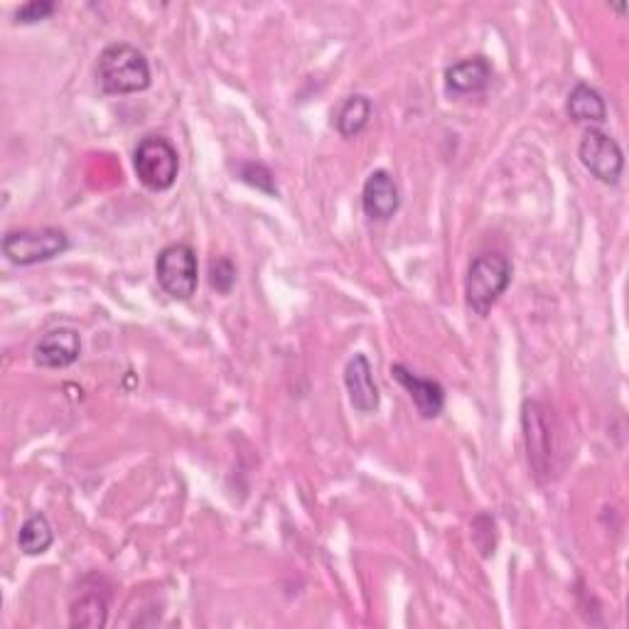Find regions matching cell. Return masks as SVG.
<instances>
[{
  "label": "cell",
  "mask_w": 629,
  "mask_h": 629,
  "mask_svg": "<svg viewBox=\"0 0 629 629\" xmlns=\"http://www.w3.org/2000/svg\"><path fill=\"white\" fill-rule=\"evenodd\" d=\"M52 541H55V531L45 514H32L30 519H26V524L20 527L18 546L26 556H42L47 549H50Z\"/></svg>",
  "instance_id": "9a60e30c"
},
{
  "label": "cell",
  "mask_w": 629,
  "mask_h": 629,
  "mask_svg": "<svg viewBox=\"0 0 629 629\" xmlns=\"http://www.w3.org/2000/svg\"><path fill=\"white\" fill-rule=\"evenodd\" d=\"M134 168L138 180L153 193L170 189L180 173V156L168 138L146 136L134 153Z\"/></svg>",
  "instance_id": "277c9868"
},
{
  "label": "cell",
  "mask_w": 629,
  "mask_h": 629,
  "mask_svg": "<svg viewBox=\"0 0 629 629\" xmlns=\"http://www.w3.org/2000/svg\"><path fill=\"white\" fill-rule=\"evenodd\" d=\"M69 248V236L62 229H16L3 236V254L16 266H35L52 261Z\"/></svg>",
  "instance_id": "5b68a950"
},
{
  "label": "cell",
  "mask_w": 629,
  "mask_h": 629,
  "mask_svg": "<svg viewBox=\"0 0 629 629\" xmlns=\"http://www.w3.org/2000/svg\"><path fill=\"white\" fill-rule=\"evenodd\" d=\"M568 116L573 118L576 124H605L608 118V106H605L600 91L592 89L590 85H580L573 87V91L568 94Z\"/></svg>",
  "instance_id": "4fadbf2b"
},
{
  "label": "cell",
  "mask_w": 629,
  "mask_h": 629,
  "mask_svg": "<svg viewBox=\"0 0 629 629\" xmlns=\"http://www.w3.org/2000/svg\"><path fill=\"white\" fill-rule=\"evenodd\" d=\"M109 620V602L99 592H87L72 605V617L69 622L72 627H85V629H101Z\"/></svg>",
  "instance_id": "2e32d148"
},
{
  "label": "cell",
  "mask_w": 629,
  "mask_h": 629,
  "mask_svg": "<svg viewBox=\"0 0 629 629\" xmlns=\"http://www.w3.org/2000/svg\"><path fill=\"white\" fill-rule=\"evenodd\" d=\"M156 278L160 288L175 301H189L197 291V254L189 244L165 246L156 258Z\"/></svg>",
  "instance_id": "8992f818"
},
{
  "label": "cell",
  "mask_w": 629,
  "mask_h": 629,
  "mask_svg": "<svg viewBox=\"0 0 629 629\" xmlns=\"http://www.w3.org/2000/svg\"><path fill=\"white\" fill-rule=\"evenodd\" d=\"M364 215L374 222H389L401 207V195L396 180L386 170H374L366 177L362 189Z\"/></svg>",
  "instance_id": "9c48e42d"
},
{
  "label": "cell",
  "mask_w": 629,
  "mask_h": 629,
  "mask_svg": "<svg viewBox=\"0 0 629 629\" xmlns=\"http://www.w3.org/2000/svg\"><path fill=\"white\" fill-rule=\"evenodd\" d=\"M492 65L482 55L460 59L445 69V89L453 97H465V94H478L490 87Z\"/></svg>",
  "instance_id": "7c38bea8"
},
{
  "label": "cell",
  "mask_w": 629,
  "mask_h": 629,
  "mask_svg": "<svg viewBox=\"0 0 629 629\" xmlns=\"http://www.w3.org/2000/svg\"><path fill=\"white\" fill-rule=\"evenodd\" d=\"M372 111H374V106H372L370 99L364 97V94H352V97H347L340 104V109L335 114L337 134L342 138L360 136L362 130L370 126Z\"/></svg>",
  "instance_id": "5bb4252c"
},
{
  "label": "cell",
  "mask_w": 629,
  "mask_h": 629,
  "mask_svg": "<svg viewBox=\"0 0 629 629\" xmlns=\"http://www.w3.org/2000/svg\"><path fill=\"white\" fill-rule=\"evenodd\" d=\"M242 180H246L248 185H256L258 189H266V193L276 195V185H273V175L261 163H246L242 165Z\"/></svg>",
  "instance_id": "d6986e66"
},
{
  "label": "cell",
  "mask_w": 629,
  "mask_h": 629,
  "mask_svg": "<svg viewBox=\"0 0 629 629\" xmlns=\"http://www.w3.org/2000/svg\"><path fill=\"white\" fill-rule=\"evenodd\" d=\"M391 376L409 391V396L413 399L415 409L423 415V419H438L443 413L445 406V389L433 382V379H423L419 374H413L409 366L403 364H394L391 366Z\"/></svg>",
  "instance_id": "30bf717a"
},
{
  "label": "cell",
  "mask_w": 629,
  "mask_h": 629,
  "mask_svg": "<svg viewBox=\"0 0 629 629\" xmlns=\"http://www.w3.org/2000/svg\"><path fill=\"white\" fill-rule=\"evenodd\" d=\"M57 10L55 3L50 0H32V3L20 6L16 10V22H22V26H32V22H40L45 18H50Z\"/></svg>",
  "instance_id": "ac0fdd59"
},
{
  "label": "cell",
  "mask_w": 629,
  "mask_h": 629,
  "mask_svg": "<svg viewBox=\"0 0 629 629\" xmlns=\"http://www.w3.org/2000/svg\"><path fill=\"white\" fill-rule=\"evenodd\" d=\"M81 354V335L75 327H57L45 332L35 344V364L42 370H65Z\"/></svg>",
  "instance_id": "ba28073f"
},
{
  "label": "cell",
  "mask_w": 629,
  "mask_h": 629,
  "mask_svg": "<svg viewBox=\"0 0 629 629\" xmlns=\"http://www.w3.org/2000/svg\"><path fill=\"white\" fill-rule=\"evenodd\" d=\"M524 438L529 450V462L539 480H551L558 472V433L553 429V415L539 401H527L524 406Z\"/></svg>",
  "instance_id": "3957f363"
},
{
  "label": "cell",
  "mask_w": 629,
  "mask_h": 629,
  "mask_svg": "<svg viewBox=\"0 0 629 629\" xmlns=\"http://www.w3.org/2000/svg\"><path fill=\"white\" fill-rule=\"evenodd\" d=\"M97 81L106 94H138L150 87V65L138 47L114 42L97 59Z\"/></svg>",
  "instance_id": "6da1fadb"
},
{
  "label": "cell",
  "mask_w": 629,
  "mask_h": 629,
  "mask_svg": "<svg viewBox=\"0 0 629 629\" xmlns=\"http://www.w3.org/2000/svg\"><path fill=\"white\" fill-rule=\"evenodd\" d=\"M209 281H212V288H215L217 293L222 295H227L232 293L234 288V283H236V268L229 258H217V261H212V266H209Z\"/></svg>",
  "instance_id": "e0dca14e"
},
{
  "label": "cell",
  "mask_w": 629,
  "mask_h": 629,
  "mask_svg": "<svg viewBox=\"0 0 629 629\" xmlns=\"http://www.w3.org/2000/svg\"><path fill=\"white\" fill-rule=\"evenodd\" d=\"M512 283V261L502 254H482L470 264L465 278V301L480 317L490 315L494 303Z\"/></svg>",
  "instance_id": "7a4b0ae2"
},
{
  "label": "cell",
  "mask_w": 629,
  "mask_h": 629,
  "mask_svg": "<svg viewBox=\"0 0 629 629\" xmlns=\"http://www.w3.org/2000/svg\"><path fill=\"white\" fill-rule=\"evenodd\" d=\"M344 386H347L352 406L360 413H374L379 409V389L372 374V364L364 354H354L344 366Z\"/></svg>",
  "instance_id": "8fae6325"
},
{
  "label": "cell",
  "mask_w": 629,
  "mask_h": 629,
  "mask_svg": "<svg viewBox=\"0 0 629 629\" xmlns=\"http://www.w3.org/2000/svg\"><path fill=\"white\" fill-rule=\"evenodd\" d=\"M578 158L586 170L605 185H617L625 170V153L620 144L598 128H588L578 146Z\"/></svg>",
  "instance_id": "52a82bcc"
}]
</instances>
